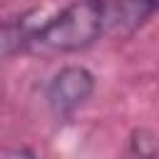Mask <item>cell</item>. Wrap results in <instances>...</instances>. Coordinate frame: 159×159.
Segmentation results:
<instances>
[{"label": "cell", "mask_w": 159, "mask_h": 159, "mask_svg": "<svg viewBox=\"0 0 159 159\" xmlns=\"http://www.w3.org/2000/svg\"><path fill=\"white\" fill-rule=\"evenodd\" d=\"M97 89V77L84 65L60 67L45 87V102L55 119H70L82 109Z\"/></svg>", "instance_id": "cell-2"}, {"label": "cell", "mask_w": 159, "mask_h": 159, "mask_svg": "<svg viewBox=\"0 0 159 159\" xmlns=\"http://www.w3.org/2000/svg\"><path fill=\"white\" fill-rule=\"evenodd\" d=\"M109 27L119 35H134L159 12V0H107Z\"/></svg>", "instance_id": "cell-3"}, {"label": "cell", "mask_w": 159, "mask_h": 159, "mask_svg": "<svg viewBox=\"0 0 159 159\" xmlns=\"http://www.w3.org/2000/svg\"><path fill=\"white\" fill-rule=\"evenodd\" d=\"M129 154L134 157H159V134L147 127H137L129 134Z\"/></svg>", "instance_id": "cell-5"}, {"label": "cell", "mask_w": 159, "mask_h": 159, "mask_svg": "<svg viewBox=\"0 0 159 159\" xmlns=\"http://www.w3.org/2000/svg\"><path fill=\"white\" fill-rule=\"evenodd\" d=\"M109 25L107 0H72L57 15L45 20L32 40L30 52L72 55L92 47Z\"/></svg>", "instance_id": "cell-1"}, {"label": "cell", "mask_w": 159, "mask_h": 159, "mask_svg": "<svg viewBox=\"0 0 159 159\" xmlns=\"http://www.w3.org/2000/svg\"><path fill=\"white\" fill-rule=\"evenodd\" d=\"M37 15V10H27L17 17H10L5 20L2 25V57L5 60H12L15 55H25L32 50V40H35V32L42 22H35L32 17Z\"/></svg>", "instance_id": "cell-4"}]
</instances>
